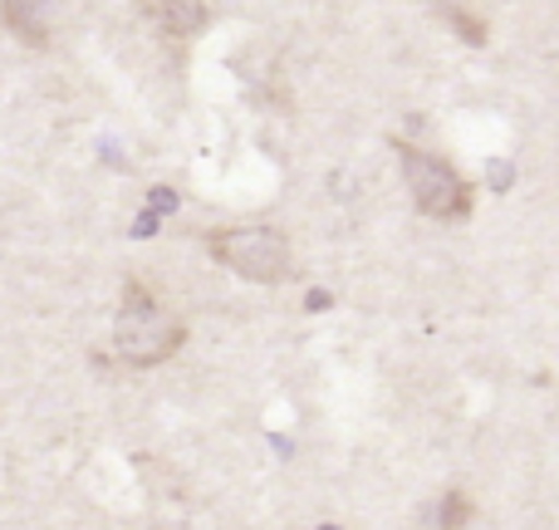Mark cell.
<instances>
[{"label": "cell", "instance_id": "cell-7", "mask_svg": "<svg viewBox=\"0 0 559 530\" xmlns=\"http://www.w3.org/2000/svg\"><path fill=\"white\" fill-rule=\"evenodd\" d=\"M167 5H192V0H167Z\"/></svg>", "mask_w": 559, "mask_h": 530}, {"label": "cell", "instance_id": "cell-2", "mask_svg": "<svg viewBox=\"0 0 559 530\" xmlns=\"http://www.w3.org/2000/svg\"><path fill=\"white\" fill-rule=\"evenodd\" d=\"M187 339V325L173 315L167 305L143 295H128V305L118 309V325H114V354L133 368H153L163 358H173Z\"/></svg>", "mask_w": 559, "mask_h": 530}, {"label": "cell", "instance_id": "cell-1", "mask_svg": "<svg viewBox=\"0 0 559 530\" xmlns=\"http://www.w3.org/2000/svg\"><path fill=\"white\" fill-rule=\"evenodd\" d=\"M206 251L216 266H226L241 280H255V285H280L295 270V251L275 226H226V232L206 236Z\"/></svg>", "mask_w": 559, "mask_h": 530}, {"label": "cell", "instance_id": "cell-3", "mask_svg": "<svg viewBox=\"0 0 559 530\" xmlns=\"http://www.w3.org/2000/svg\"><path fill=\"white\" fill-rule=\"evenodd\" d=\"M403 182L407 197L423 216L432 222H466L472 216V187L447 157L427 153V148H403Z\"/></svg>", "mask_w": 559, "mask_h": 530}, {"label": "cell", "instance_id": "cell-4", "mask_svg": "<svg viewBox=\"0 0 559 530\" xmlns=\"http://www.w3.org/2000/svg\"><path fill=\"white\" fill-rule=\"evenodd\" d=\"M55 15H59L55 0H0V20H5V30L20 39V45H35V49L49 45V35H55Z\"/></svg>", "mask_w": 559, "mask_h": 530}, {"label": "cell", "instance_id": "cell-5", "mask_svg": "<svg viewBox=\"0 0 559 530\" xmlns=\"http://www.w3.org/2000/svg\"><path fill=\"white\" fill-rule=\"evenodd\" d=\"M472 502H466L462 492H452V496H442V502H437V530H462L466 521H472Z\"/></svg>", "mask_w": 559, "mask_h": 530}, {"label": "cell", "instance_id": "cell-6", "mask_svg": "<svg viewBox=\"0 0 559 530\" xmlns=\"http://www.w3.org/2000/svg\"><path fill=\"white\" fill-rule=\"evenodd\" d=\"M173 207H177V197L173 192H153V197H147V212H173Z\"/></svg>", "mask_w": 559, "mask_h": 530}]
</instances>
